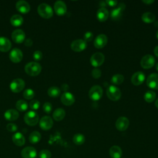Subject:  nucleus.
<instances>
[{
	"instance_id": "obj_1",
	"label": "nucleus",
	"mask_w": 158,
	"mask_h": 158,
	"mask_svg": "<svg viewBox=\"0 0 158 158\" xmlns=\"http://www.w3.org/2000/svg\"><path fill=\"white\" fill-rule=\"evenodd\" d=\"M41 65L36 62H30L27 63L25 66V72L30 76H37L41 71Z\"/></svg>"
},
{
	"instance_id": "obj_2",
	"label": "nucleus",
	"mask_w": 158,
	"mask_h": 158,
	"mask_svg": "<svg viewBox=\"0 0 158 158\" xmlns=\"http://www.w3.org/2000/svg\"><path fill=\"white\" fill-rule=\"evenodd\" d=\"M38 14L43 18L48 19L53 15V10L51 7L46 3L40 4L37 9Z\"/></svg>"
},
{
	"instance_id": "obj_3",
	"label": "nucleus",
	"mask_w": 158,
	"mask_h": 158,
	"mask_svg": "<svg viewBox=\"0 0 158 158\" xmlns=\"http://www.w3.org/2000/svg\"><path fill=\"white\" fill-rule=\"evenodd\" d=\"M24 121L28 125L35 126L39 121V116L35 111L30 110L25 114Z\"/></svg>"
},
{
	"instance_id": "obj_4",
	"label": "nucleus",
	"mask_w": 158,
	"mask_h": 158,
	"mask_svg": "<svg viewBox=\"0 0 158 158\" xmlns=\"http://www.w3.org/2000/svg\"><path fill=\"white\" fill-rule=\"evenodd\" d=\"M107 97L112 101H118L121 97V91L115 86L110 85L107 89Z\"/></svg>"
},
{
	"instance_id": "obj_5",
	"label": "nucleus",
	"mask_w": 158,
	"mask_h": 158,
	"mask_svg": "<svg viewBox=\"0 0 158 158\" xmlns=\"http://www.w3.org/2000/svg\"><path fill=\"white\" fill-rule=\"evenodd\" d=\"M25 86V81L22 78H15L12 81L10 84V90L15 93L20 92L23 89Z\"/></svg>"
},
{
	"instance_id": "obj_6",
	"label": "nucleus",
	"mask_w": 158,
	"mask_h": 158,
	"mask_svg": "<svg viewBox=\"0 0 158 158\" xmlns=\"http://www.w3.org/2000/svg\"><path fill=\"white\" fill-rule=\"evenodd\" d=\"M103 91L102 88L99 85H94L89 91V97L93 101L99 100L102 96Z\"/></svg>"
},
{
	"instance_id": "obj_7",
	"label": "nucleus",
	"mask_w": 158,
	"mask_h": 158,
	"mask_svg": "<svg viewBox=\"0 0 158 158\" xmlns=\"http://www.w3.org/2000/svg\"><path fill=\"white\" fill-rule=\"evenodd\" d=\"M104 59H105L104 55L102 52H97L94 53L91 56L90 58V62L93 67L97 68L101 66L104 63Z\"/></svg>"
},
{
	"instance_id": "obj_8",
	"label": "nucleus",
	"mask_w": 158,
	"mask_h": 158,
	"mask_svg": "<svg viewBox=\"0 0 158 158\" xmlns=\"http://www.w3.org/2000/svg\"><path fill=\"white\" fill-rule=\"evenodd\" d=\"M141 66L146 69H150L155 64V59L154 56L151 54H146L144 56L140 61Z\"/></svg>"
},
{
	"instance_id": "obj_9",
	"label": "nucleus",
	"mask_w": 158,
	"mask_h": 158,
	"mask_svg": "<svg viewBox=\"0 0 158 158\" xmlns=\"http://www.w3.org/2000/svg\"><path fill=\"white\" fill-rule=\"evenodd\" d=\"M87 47V44L84 40L78 39L75 40L72 42L70 44L71 49L76 52H80L86 49Z\"/></svg>"
},
{
	"instance_id": "obj_10",
	"label": "nucleus",
	"mask_w": 158,
	"mask_h": 158,
	"mask_svg": "<svg viewBox=\"0 0 158 158\" xmlns=\"http://www.w3.org/2000/svg\"><path fill=\"white\" fill-rule=\"evenodd\" d=\"M125 9V5L124 3L121 2L119 4L117 8L112 9L110 12V17L114 20H117L120 19L122 15L123 12Z\"/></svg>"
},
{
	"instance_id": "obj_11",
	"label": "nucleus",
	"mask_w": 158,
	"mask_h": 158,
	"mask_svg": "<svg viewBox=\"0 0 158 158\" xmlns=\"http://www.w3.org/2000/svg\"><path fill=\"white\" fill-rule=\"evenodd\" d=\"M129 120L125 117H120L115 122L116 128L121 131L126 130L129 126Z\"/></svg>"
},
{
	"instance_id": "obj_12",
	"label": "nucleus",
	"mask_w": 158,
	"mask_h": 158,
	"mask_svg": "<svg viewBox=\"0 0 158 158\" xmlns=\"http://www.w3.org/2000/svg\"><path fill=\"white\" fill-rule=\"evenodd\" d=\"M12 39L16 43H22L25 40V33L21 29H16L12 33Z\"/></svg>"
},
{
	"instance_id": "obj_13",
	"label": "nucleus",
	"mask_w": 158,
	"mask_h": 158,
	"mask_svg": "<svg viewBox=\"0 0 158 158\" xmlns=\"http://www.w3.org/2000/svg\"><path fill=\"white\" fill-rule=\"evenodd\" d=\"M10 60L14 63H19L23 59V53L19 48H14L9 54Z\"/></svg>"
},
{
	"instance_id": "obj_14",
	"label": "nucleus",
	"mask_w": 158,
	"mask_h": 158,
	"mask_svg": "<svg viewBox=\"0 0 158 158\" xmlns=\"http://www.w3.org/2000/svg\"><path fill=\"white\" fill-rule=\"evenodd\" d=\"M53 126V120L50 116H44L40 120V127L43 130H49Z\"/></svg>"
},
{
	"instance_id": "obj_15",
	"label": "nucleus",
	"mask_w": 158,
	"mask_h": 158,
	"mask_svg": "<svg viewBox=\"0 0 158 158\" xmlns=\"http://www.w3.org/2000/svg\"><path fill=\"white\" fill-rule=\"evenodd\" d=\"M148 86L153 89H158V73H153L149 75L146 80Z\"/></svg>"
},
{
	"instance_id": "obj_16",
	"label": "nucleus",
	"mask_w": 158,
	"mask_h": 158,
	"mask_svg": "<svg viewBox=\"0 0 158 158\" xmlns=\"http://www.w3.org/2000/svg\"><path fill=\"white\" fill-rule=\"evenodd\" d=\"M54 9L58 15H64L67 12V6L65 3L62 1H57L54 4Z\"/></svg>"
},
{
	"instance_id": "obj_17",
	"label": "nucleus",
	"mask_w": 158,
	"mask_h": 158,
	"mask_svg": "<svg viewBox=\"0 0 158 158\" xmlns=\"http://www.w3.org/2000/svg\"><path fill=\"white\" fill-rule=\"evenodd\" d=\"M107 43V37L104 34L98 35L94 41V45L96 48H104Z\"/></svg>"
},
{
	"instance_id": "obj_18",
	"label": "nucleus",
	"mask_w": 158,
	"mask_h": 158,
	"mask_svg": "<svg viewBox=\"0 0 158 158\" xmlns=\"http://www.w3.org/2000/svg\"><path fill=\"white\" fill-rule=\"evenodd\" d=\"M145 80V75L142 72H136L134 73L131 78V83L136 86L139 85L143 83Z\"/></svg>"
},
{
	"instance_id": "obj_19",
	"label": "nucleus",
	"mask_w": 158,
	"mask_h": 158,
	"mask_svg": "<svg viewBox=\"0 0 158 158\" xmlns=\"http://www.w3.org/2000/svg\"><path fill=\"white\" fill-rule=\"evenodd\" d=\"M60 101L65 106H71L75 102V97L69 92H64L61 95Z\"/></svg>"
},
{
	"instance_id": "obj_20",
	"label": "nucleus",
	"mask_w": 158,
	"mask_h": 158,
	"mask_svg": "<svg viewBox=\"0 0 158 158\" xmlns=\"http://www.w3.org/2000/svg\"><path fill=\"white\" fill-rule=\"evenodd\" d=\"M15 7L19 12L22 14H27L30 10V4L27 1L23 0H20L17 1L15 4Z\"/></svg>"
},
{
	"instance_id": "obj_21",
	"label": "nucleus",
	"mask_w": 158,
	"mask_h": 158,
	"mask_svg": "<svg viewBox=\"0 0 158 158\" xmlns=\"http://www.w3.org/2000/svg\"><path fill=\"white\" fill-rule=\"evenodd\" d=\"M21 156L23 158H35L36 156V150L31 146L26 147L22 150Z\"/></svg>"
},
{
	"instance_id": "obj_22",
	"label": "nucleus",
	"mask_w": 158,
	"mask_h": 158,
	"mask_svg": "<svg viewBox=\"0 0 158 158\" xmlns=\"http://www.w3.org/2000/svg\"><path fill=\"white\" fill-rule=\"evenodd\" d=\"M4 118L9 121H14L19 117V114L17 110L13 109L7 110L4 114Z\"/></svg>"
},
{
	"instance_id": "obj_23",
	"label": "nucleus",
	"mask_w": 158,
	"mask_h": 158,
	"mask_svg": "<svg viewBox=\"0 0 158 158\" xmlns=\"http://www.w3.org/2000/svg\"><path fill=\"white\" fill-rule=\"evenodd\" d=\"M11 46V42L7 38L0 37V51L7 52L10 49Z\"/></svg>"
},
{
	"instance_id": "obj_24",
	"label": "nucleus",
	"mask_w": 158,
	"mask_h": 158,
	"mask_svg": "<svg viewBox=\"0 0 158 158\" xmlns=\"http://www.w3.org/2000/svg\"><path fill=\"white\" fill-rule=\"evenodd\" d=\"M12 141L17 146H22L25 143V139L24 136L19 132L15 133L12 136Z\"/></svg>"
},
{
	"instance_id": "obj_25",
	"label": "nucleus",
	"mask_w": 158,
	"mask_h": 158,
	"mask_svg": "<svg viewBox=\"0 0 158 158\" xmlns=\"http://www.w3.org/2000/svg\"><path fill=\"white\" fill-rule=\"evenodd\" d=\"M96 17L98 20L100 22L106 21L109 17V12L107 9L105 7L99 8L97 11Z\"/></svg>"
},
{
	"instance_id": "obj_26",
	"label": "nucleus",
	"mask_w": 158,
	"mask_h": 158,
	"mask_svg": "<svg viewBox=\"0 0 158 158\" xmlns=\"http://www.w3.org/2000/svg\"><path fill=\"white\" fill-rule=\"evenodd\" d=\"M109 155L112 158H120L122 156V150L118 146H112L109 149Z\"/></svg>"
},
{
	"instance_id": "obj_27",
	"label": "nucleus",
	"mask_w": 158,
	"mask_h": 158,
	"mask_svg": "<svg viewBox=\"0 0 158 158\" xmlns=\"http://www.w3.org/2000/svg\"><path fill=\"white\" fill-rule=\"evenodd\" d=\"M10 22L11 25L14 27H19L22 25L23 22V19L22 16L19 14H14L11 17Z\"/></svg>"
},
{
	"instance_id": "obj_28",
	"label": "nucleus",
	"mask_w": 158,
	"mask_h": 158,
	"mask_svg": "<svg viewBox=\"0 0 158 158\" xmlns=\"http://www.w3.org/2000/svg\"><path fill=\"white\" fill-rule=\"evenodd\" d=\"M65 115V112L62 108H57L56 109L53 114L52 117L56 121H60L63 120Z\"/></svg>"
},
{
	"instance_id": "obj_29",
	"label": "nucleus",
	"mask_w": 158,
	"mask_h": 158,
	"mask_svg": "<svg viewBox=\"0 0 158 158\" xmlns=\"http://www.w3.org/2000/svg\"><path fill=\"white\" fill-rule=\"evenodd\" d=\"M141 19L145 23H152L155 20L156 16L152 12H146L142 15Z\"/></svg>"
},
{
	"instance_id": "obj_30",
	"label": "nucleus",
	"mask_w": 158,
	"mask_h": 158,
	"mask_svg": "<svg viewBox=\"0 0 158 158\" xmlns=\"http://www.w3.org/2000/svg\"><path fill=\"white\" fill-rule=\"evenodd\" d=\"M41 138V136L40 132L37 131H33L30 133L29 136V141L32 144H35L40 141Z\"/></svg>"
},
{
	"instance_id": "obj_31",
	"label": "nucleus",
	"mask_w": 158,
	"mask_h": 158,
	"mask_svg": "<svg viewBox=\"0 0 158 158\" xmlns=\"http://www.w3.org/2000/svg\"><path fill=\"white\" fill-rule=\"evenodd\" d=\"M15 107L18 110H19L20 112H24L27 110V109L28 107V103L27 102V101H25V100H23V99H20V100H19L18 101H17V102L15 104Z\"/></svg>"
},
{
	"instance_id": "obj_32",
	"label": "nucleus",
	"mask_w": 158,
	"mask_h": 158,
	"mask_svg": "<svg viewBox=\"0 0 158 158\" xmlns=\"http://www.w3.org/2000/svg\"><path fill=\"white\" fill-rule=\"evenodd\" d=\"M48 94L50 97L56 98L60 94V89L57 86H51L48 90Z\"/></svg>"
},
{
	"instance_id": "obj_33",
	"label": "nucleus",
	"mask_w": 158,
	"mask_h": 158,
	"mask_svg": "<svg viewBox=\"0 0 158 158\" xmlns=\"http://www.w3.org/2000/svg\"><path fill=\"white\" fill-rule=\"evenodd\" d=\"M73 141L77 145H81L85 143V138L83 135L81 133H77L73 136Z\"/></svg>"
},
{
	"instance_id": "obj_34",
	"label": "nucleus",
	"mask_w": 158,
	"mask_h": 158,
	"mask_svg": "<svg viewBox=\"0 0 158 158\" xmlns=\"http://www.w3.org/2000/svg\"><path fill=\"white\" fill-rule=\"evenodd\" d=\"M124 80V77L120 73H117V74H115L114 75L112 76V78H111V82L116 85H120L123 83Z\"/></svg>"
},
{
	"instance_id": "obj_35",
	"label": "nucleus",
	"mask_w": 158,
	"mask_h": 158,
	"mask_svg": "<svg viewBox=\"0 0 158 158\" xmlns=\"http://www.w3.org/2000/svg\"><path fill=\"white\" fill-rule=\"evenodd\" d=\"M156 94L153 91H148L144 95V99L147 102H151L156 99Z\"/></svg>"
},
{
	"instance_id": "obj_36",
	"label": "nucleus",
	"mask_w": 158,
	"mask_h": 158,
	"mask_svg": "<svg viewBox=\"0 0 158 158\" xmlns=\"http://www.w3.org/2000/svg\"><path fill=\"white\" fill-rule=\"evenodd\" d=\"M23 96L26 99H31L35 96V92L30 88L26 89L23 93Z\"/></svg>"
},
{
	"instance_id": "obj_37",
	"label": "nucleus",
	"mask_w": 158,
	"mask_h": 158,
	"mask_svg": "<svg viewBox=\"0 0 158 158\" xmlns=\"http://www.w3.org/2000/svg\"><path fill=\"white\" fill-rule=\"evenodd\" d=\"M40 158H51V152L48 149H43L39 153Z\"/></svg>"
},
{
	"instance_id": "obj_38",
	"label": "nucleus",
	"mask_w": 158,
	"mask_h": 158,
	"mask_svg": "<svg viewBox=\"0 0 158 158\" xmlns=\"http://www.w3.org/2000/svg\"><path fill=\"white\" fill-rule=\"evenodd\" d=\"M30 107L32 110H37L40 107V102L37 99H33L30 102Z\"/></svg>"
},
{
	"instance_id": "obj_39",
	"label": "nucleus",
	"mask_w": 158,
	"mask_h": 158,
	"mask_svg": "<svg viewBox=\"0 0 158 158\" xmlns=\"http://www.w3.org/2000/svg\"><path fill=\"white\" fill-rule=\"evenodd\" d=\"M52 109V104L49 102H46L43 106V109L46 114H50Z\"/></svg>"
},
{
	"instance_id": "obj_40",
	"label": "nucleus",
	"mask_w": 158,
	"mask_h": 158,
	"mask_svg": "<svg viewBox=\"0 0 158 158\" xmlns=\"http://www.w3.org/2000/svg\"><path fill=\"white\" fill-rule=\"evenodd\" d=\"M91 75L94 78H99L101 76V70L98 68H94L91 71Z\"/></svg>"
},
{
	"instance_id": "obj_41",
	"label": "nucleus",
	"mask_w": 158,
	"mask_h": 158,
	"mask_svg": "<svg viewBox=\"0 0 158 158\" xmlns=\"http://www.w3.org/2000/svg\"><path fill=\"white\" fill-rule=\"evenodd\" d=\"M33 57L34 60H36V61L41 60L43 58V53L40 51L37 50V51L34 52L33 55Z\"/></svg>"
},
{
	"instance_id": "obj_42",
	"label": "nucleus",
	"mask_w": 158,
	"mask_h": 158,
	"mask_svg": "<svg viewBox=\"0 0 158 158\" xmlns=\"http://www.w3.org/2000/svg\"><path fill=\"white\" fill-rule=\"evenodd\" d=\"M6 128L10 132H15L17 130V126L14 123H10L7 125Z\"/></svg>"
},
{
	"instance_id": "obj_43",
	"label": "nucleus",
	"mask_w": 158,
	"mask_h": 158,
	"mask_svg": "<svg viewBox=\"0 0 158 158\" xmlns=\"http://www.w3.org/2000/svg\"><path fill=\"white\" fill-rule=\"evenodd\" d=\"M93 38V34L91 31H86L84 35V41L86 42L91 41Z\"/></svg>"
},
{
	"instance_id": "obj_44",
	"label": "nucleus",
	"mask_w": 158,
	"mask_h": 158,
	"mask_svg": "<svg viewBox=\"0 0 158 158\" xmlns=\"http://www.w3.org/2000/svg\"><path fill=\"white\" fill-rule=\"evenodd\" d=\"M106 3L110 6H115L117 4V1H111V0H106Z\"/></svg>"
},
{
	"instance_id": "obj_45",
	"label": "nucleus",
	"mask_w": 158,
	"mask_h": 158,
	"mask_svg": "<svg viewBox=\"0 0 158 158\" xmlns=\"http://www.w3.org/2000/svg\"><path fill=\"white\" fill-rule=\"evenodd\" d=\"M24 43H25V45L27 47H30L32 46L33 44V41L31 40V39L30 38H28V39H26L25 41H24Z\"/></svg>"
},
{
	"instance_id": "obj_46",
	"label": "nucleus",
	"mask_w": 158,
	"mask_h": 158,
	"mask_svg": "<svg viewBox=\"0 0 158 158\" xmlns=\"http://www.w3.org/2000/svg\"><path fill=\"white\" fill-rule=\"evenodd\" d=\"M142 2L146 4L149 5V4H151L152 3H153L154 2V0H143Z\"/></svg>"
},
{
	"instance_id": "obj_47",
	"label": "nucleus",
	"mask_w": 158,
	"mask_h": 158,
	"mask_svg": "<svg viewBox=\"0 0 158 158\" xmlns=\"http://www.w3.org/2000/svg\"><path fill=\"white\" fill-rule=\"evenodd\" d=\"M61 88H62V90H64V91H67V90L69 89V86H68L67 84L64 83V84H63V85L61 86Z\"/></svg>"
},
{
	"instance_id": "obj_48",
	"label": "nucleus",
	"mask_w": 158,
	"mask_h": 158,
	"mask_svg": "<svg viewBox=\"0 0 158 158\" xmlns=\"http://www.w3.org/2000/svg\"><path fill=\"white\" fill-rule=\"evenodd\" d=\"M154 54L157 56V57L158 58V46H157L154 49Z\"/></svg>"
},
{
	"instance_id": "obj_49",
	"label": "nucleus",
	"mask_w": 158,
	"mask_h": 158,
	"mask_svg": "<svg viewBox=\"0 0 158 158\" xmlns=\"http://www.w3.org/2000/svg\"><path fill=\"white\" fill-rule=\"evenodd\" d=\"M155 106L157 107V108L158 109V98L156 99V102H155Z\"/></svg>"
},
{
	"instance_id": "obj_50",
	"label": "nucleus",
	"mask_w": 158,
	"mask_h": 158,
	"mask_svg": "<svg viewBox=\"0 0 158 158\" xmlns=\"http://www.w3.org/2000/svg\"><path fill=\"white\" fill-rule=\"evenodd\" d=\"M156 70L158 71V63H157V64H156Z\"/></svg>"
},
{
	"instance_id": "obj_51",
	"label": "nucleus",
	"mask_w": 158,
	"mask_h": 158,
	"mask_svg": "<svg viewBox=\"0 0 158 158\" xmlns=\"http://www.w3.org/2000/svg\"><path fill=\"white\" fill-rule=\"evenodd\" d=\"M156 37H157V38L158 39V30L157 31V32H156Z\"/></svg>"
}]
</instances>
